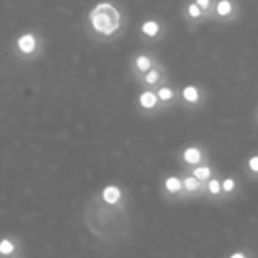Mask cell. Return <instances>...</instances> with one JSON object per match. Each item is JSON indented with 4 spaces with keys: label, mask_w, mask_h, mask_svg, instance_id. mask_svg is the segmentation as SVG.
Wrapping results in <instances>:
<instances>
[{
    "label": "cell",
    "mask_w": 258,
    "mask_h": 258,
    "mask_svg": "<svg viewBox=\"0 0 258 258\" xmlns=\"http://www.w3.org/2000/svg\"><path fill=\"white\" fill-rule=\"evenodd\" d=\"M86 26L89 33L97 39H115L125 27V12L113 2H100L89 9Z\"/></svg>",
    "instance_id": "1"
},
{
    "label": "cell",
    "mask_w": 258,
    "mask_h": 258,
    "mask_svg": "<svg viewBox=\"0 0 258 258\" xmlns=\"http://www.w3.org/2000/svg\"><path fill=\"white\" fill-rule=\"evenodd\" d=\"M94 200L103 210L109 212L110 215H121L127 210L128 195L121 184L107 183L95 194Z\"/></svg>",
    "instance_id": "2"
},
{
    "label": "cell",
    "mask_w": 258,
    "mask_h": 258,
    "mask_svg": "<svg viewBox=\"0 0 258 258\" xmlns=\"http://www.w3.org/2000/svg\"><path fill=\"white\" fill-rule=\"evenodd\" d=\"M44 48V42L42 38L38 32L35 30H26L23 33H20L14 41H12V50L14 54L20 59V60H36Z\"/></svg>",
    "instance_id": "3"
},
{
    "label": "cell",
    "mask_w": 258,
    "mask_h": 258,
    "mask_svg": "<svg viewBox=\"0 0 258 258\" xmlns=\"http://www.w3.org/2000/svg\"><path fill=\"white\" fill-rule=\"evenodd\" d=\"M209 101V91L203 83L190 82L183 86H180V104L178 107H183L189 112H200L206 107Z\"/></svg>",
    "instance_id": "4"
},
{
    "label": "cell",
    "mask_w": 258,
    "mask_h": 258,
    "mask_svg": "<svg viewBox=\"0 0 258 258\" xmlns=\"http://www.w3.org/2000/svg\"><path fill=\"white\" fill-rule=\"evenodd\" d=\"M209 160H210L209 147L198 141L184 144L177 153V162L183 171H190Z\"/></svg>",
    "instance_id": "5"
},
{
    "label": "cell",
    "mask_w": 258,
    "mask_h": 258,
    "mask_svg": "<svg viewBox=\"0 0 258 258\" xmlns=\"http://www.w3.org/2000/svg\"><path fill=\"white\" fill-rule=\"evenodd\" d=\"M242 15L243 8L239 0H216L212 11L210 23L228 26L240 21Z\"/></svg>",
    "instance_id": "6"
},
{
    "label": "cell",
    "mask_w": 258,
    "mask_h": 258,
    "mask_svg": "<svg viewBox=\"0 0 258 258\" xmlns=\"http://www.w3.org/2000/svg\"><path fill=\"white\" fill-rule=\"evenodd\" d=\"M160 195L166 203H184V189L180 172H165L160 178Z\"/></svg>",
    "instance_id": "7"
},
{
    "label": "cell",
    "mask_w": 258,
    "mask_h": 258,
    "mask_svg": "<svg viewBox=\"0 0 258 258\" xmlns=\"http://www.w3.org/2000/svg\"><path fill=\"white\" fill-rule=\"evenodd\" d=\"M139 38L147 44H156L162 41L168 33V24L163 18L151 15L141 21L138 27Z\"/></svg>",
    "instance_id": "8"
},
{
    "label": "cell",
    "mask_w": 258,
    "mask_h": 258,
    "mask_svg": "<svg viewBox=\"0 0 258 258\" xmlns=\"http://www.w3.org/2000/svg\"><path fill=\"white\" fill-rule=\"evenodd\" d=\"M160 62V57L151 50H139L136 51L128 62L130 74L135 80L141 79L145 73H148L153 67Z\"/></svg>",
    "instance_id": "9"
},
{
    "label": "cell",
    "mask_w": 258,
    "mask_h": 258,
    "mask_svg": "<svg viewBox=\"0 0 258 258\" xmlns=\"http://www.w3.org/2000/svg\"><path fill=\"white\" fill-rule=\"evenodd\" d=\"M135 106H136L138 113L142 116H156V115L165 113V109L162 107L154 89L141 88V91L136 95Z\"/></svg>",
    "instance_id": "10"
},
{
    "label": "cell",
    "mask_w": 258,
    "mask_h": 258,
    "mask_svg": "<svg viewBox=\"0 0 258 258\" xmlns=\"http://www.w3.org/2000/svg\"><path fill=\"white\" fill-rule=\"evenodd\" d=\"M180 15L186 24V27L192 32H195L197 29H200L201 26L210 23L209 17L201 11V8L194 2V0H184L181 5V11Z\"/></svg>",
    "instance_id": "11"
},
{
    "label": "cell",
    "mask_w": 258,
    "mask_h": 258,
    "mask_svg": "<svg viewBox=\"0 0 258 258\" xmlns=\"http://www.w3.org/2000/svg\"><path fill=\"white\" fill-rule=\"evenodd\" d=\"M169 70L168 67L160 60L156 67H153L148 73H145L141 79H138V85L145 89H157L160 85L169 82Z\"/></svg>",
    "instance_id": "12"
},
{
    "label": "cell",
    "mask_w": 258,
    "mask_h": 258,
    "mask_svg": "<svg viewBox=\"0 0 258 258\" xmlns=\"http://www.w3.org/2000/svg\"><path fill=\"white\" fill-rule=\"evenodd\" d=\"M156 91V95L162 104V107L165 109V112L178 107L180 104V86H177L175 83H172L171 80L160 85Z\"/></svg>",
    "instance_id": "13"
},
{
    "label": "cell",
    "mask_w": 258,
    "mask_h": 258,
    "mask_svg": "<svg viewBox=\"0 0 258 258\" xmlns=\"http://www.w3.org/2000/svg\"><path fill=\"white\" fill-rule=\"evenodd\" d=\"M221 186H222V197H224V203H230V201H236L240 198L242 192H243V181L239 175L236 174H222L221 177Z\"/></svg>",
    "instance_id": "14"
},
{
    "label": "cell",
    "mask_w": 258,
    "mask_h": 258,
    "mask_svg": "<svg viewBox=\"0 0 258 258\" xmlns=\"http://www.w3.org/2000/svg\"><path fill=\"white\" fill-rule=\"evenodd\" d=\"M24 257V245L15 234H0V258Z\"/></svg>",
    "instance_id": "15"
},
{
    "label": "cell",
    "mask_w": 258,
    "mask_h": 258,
    "mask_svg": "<svg viewBox=\"0 0 258 258\" xmlns=\"http://www.w3.org/2000/svg\"><path fill=\"white\" fill-rule=\"evenodd\" d=\"M186 201H204V184L187 171H180Z\"/></svg>",
    "instance_id": "16"
},
{
    "label": "cell",
    "mask_w": 258,
    "mask_h": 258,
    "mask_svg": "<svg viewBox=\"0 0 258 258\" xmlns=\"http://www.w3.org/2000/svg\"><path fill=\"white\" fill-rule=\"evenodd\" d=\"M221 177H222V172H218V174L213 175L207 183H204V201L215 203V204L224 203L222 186H221Z\"/></svg>",
    "instance_id": "17"
},
{
    "label": "cell",
    "mask_w": 258,
    "mask_h": 258,
    "mask_svg": "<svg viewBox=\"0 0 258 258\" xmlns=\"http://www.w3.org/2000/svg\"><path fill=\"white\" fill-rule=\"evenodd\" d=\"M242 172L254 183H258V150H252L246 154L242 162Z\"/></svg>",
    "instance_id": "18"
},
{
    "label": "cell",
    "mask_w": 258,
    "mask_h": 258,
    "mask_svg": "<svg viewBox=\"0 0 258 258\" xmlns=\"http://www.w3.org/2000/svg\"><path fill=\"white\" fill-rule=\"evenodd\" d=\"M181 171H183V169H181ZM187 172L192 174L197 180H200V181L204 184V183H207L213 175H216V174L219 172V169H218L216 163L212 162V159H210L209 162H206V163H203V165H200V166H197V168H194V169H190V171H187Z\"/></svg>",
    "instance_id": "19"
},
{
    "label": "cell",
    "mask_w": 258,
    "mask_h": 258,
    "mask_svg": "<svg viewBox=\"0 0 258 258\" xmlns=\"http://www.w3.org/2000/svg\"><path fill=\"white\" fill-rule=\"evenodd\" d=\"M224 258H255V254L248 246H239V248L230 251Z\"/></svg>",
    "instance_id": "20"
},
{
    "label": "cell",
    "mask_w": 258,
    "mask_h": 258,
    "mask_svg": "<svg viewBox=\"0 0 258 258\" xmlns=\"http://www.w3.org/2000/svg\"><path fill=\"white\" fill-rule=\"evenodd\" d=\"M200 8H201V11L209 17V20H210V17H212V11H213V6H215V2L216 0H194Z\"/></svg>",
    "instance_id": "21"
},
{
    "label": "cell",
    "mask_w": 258,
    "mask_h": 258,
    "mask_svg": "<svg viewBox=\"0 0 258 258\" xmlns=\"http://www.w3.org/2000/svg\"><path fill=\"white\" fill-rule=\"evenodd\" d=\"M252 118H254V124L258 127V104L255 106V110H254V116Z\"/></svg>",
    "instance_id": "22"
},
{
    "label": "cell",
    "mask_w": 258,
    "mask_h": 258,
    "mask_svg": "<svg viewBox=\"0 0 258 258\" xmlns=\"http://www.w3.org/2000/svg\"><path fill=\"white\" fill-rule=\"evenodd\" d=\"M21 258H26V257H21Z\"/></svg>",
    "instance_id": "23"
}]
</instances>
